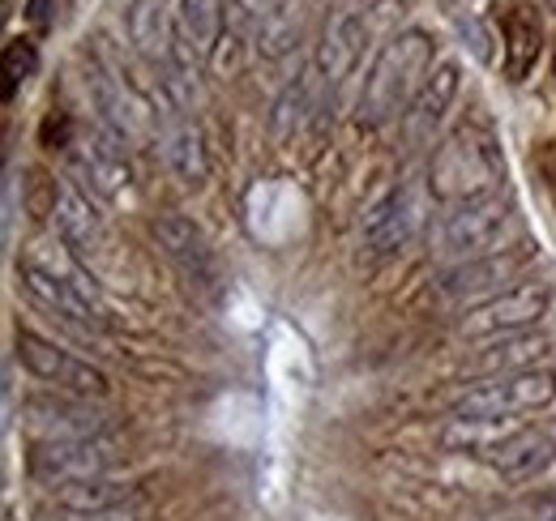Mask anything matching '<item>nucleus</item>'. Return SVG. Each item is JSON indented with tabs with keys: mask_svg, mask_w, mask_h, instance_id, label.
<instances>
[{
	"mask_svg": "<svg viewBox=\"0 0 556 521\" xmlns=\"http://www.w3.org/2000/svg\"><path fill=\"white\" fill-rule=\"evenodd\" d=\"M317 81H321V73L313 65V68H304V73L278 94L275 116H270L278 141H291L295 132L304 129V120H308V112H313V99H317Z\"/></svg>",
	"mask_w": 556,
	"mask_h": 521,
	"instance_id": "nucleus-24",
	"label": "nucleus"
},
{
	"mask_svg": "<svg viewBox=\"0 0 556 521\" xmlns=\"http://www.w3.org/2000/svg\"><path fill=\"white\" fill-rule=\"evenodd\" d=\"M176 26L202 61H214V48L223 43V0H176Z\"/></svg>",
	"mask_w": 556,
	"mask_h": 521,
	"instance_id": "nucleus-23",
	"label": "nucleus"
},
{
	"mask_svg": "<svg viewBox=\"0 0 556 521\" xmlns=\"http://www.w3.org/2000/svg\"><path fill=\"white\" fill-rule=\"evenodd\" d=\"M81 86L90 94V107H94L103 132H112L116 141H146L150 137V125H154L159 112H150L154 103L141 94L138 81H129L103 61L86 56L81 61Z\"/></svg>",
	"mask_w": 556,
	"mask_h": 521,
	"instance_id": "nucleus-4",
	"label": "nucleus"
},
{
	"mask_svg": "<svg viewBox=\"0 0 556 521\" xmlns=\"http://www.w3.org/2000/svg\"><path fill=\"white\" fill-rule=\"evenodd\" d=\"M17 278H22V287L52 313V317H65L70 326L86 329V333H99V329H108V308H99L81 287H73L65 278H56V274H48L43 265H35V260H17Z\"/></svg>",
	"mask_w": 556,
	"mask_h": 521,
	"instance_id": "nucleus-12",
	"label": "nucleus"
},
{
	"mask_svg": "<svg viewBox=\"0 0 556 521\" xmlns=\"http://www.w3.org/2000/svg\"><path fill=\"white\" fill-rule=\"evenodd\" d=\"M454 26H458V35H463V43H467V48H471V52H476V61H492V48H488V43H492V39H488V30L484 26H480V22H476V17H471V13H458V17H454Z\"/></svg>",
	"mask_w": 556,
	"mask_h": 521,
	"instance_id": "nucleus-27",
	"label": "nucleus"
},
{
	"mask_svg": "<svg viewBox=\"0 0 556 521\" xmlns=\"http://www.w3.org/2000/svg\"><path fill=\"white\" fill-rule=\"evenodd\" d=\"M514 236H518V209L496 193V196H484V201H471V205H458L454 214H445L441 227L432 231V253L463 265V260L501 253Z\"/></svg>",
	"mask_w": 556,
	"mask_h": 521,
	"instance_id": "nucleus-3",
	"label": "nucleus"
},
{
	"mask_svg": "<svg viewBox=\"0 0 556 521\" xmlns=\"http://www.w3.org/2000/svg\"><path fill=\"white\" fill-rule=\"evenodd\" d=\"M553 308V295L548 287H518V291H505L496 300H484L480 308H471L463 321H458V333L467 338H509V333H522L527 326H535L540 317H548Z\"/></svg>",
	"mask_w": 556,
	"mask_h": 521,
	"instance_id": "nucleus-11",
	"label": "nucleus"
},
{
	"mask_svg": "<svg viewBox=\"0 0 556 521\" xmlns=\"http://www.w3.org/2000/svg\"><path fill=\"white\" fill-rule=\"evenodd\" d=\"M121 461L116 441L94 436V441H39L26 470L39 487H61V483H81V479H103Z\"/></svg>",
	"mask_w": 556,
	"mask_h": 521,
	"instance_id": "nucleus-6",
	"label": "nucleus"
},
{
	"mask_svg": "<svg viewBox=\"0 0 556 521\" xmlns=\"http://www.w3.org/2000/svg\"><path fill=\"white\" fill-rule=\"evenodd\" d=\"M505 180V158L496 150V141L484 129H458L450 132L437 154H432V167H428V189L437 201L445 205H471V201H484L496 196Z\"/></svg>",
	"mask_w": 556,
	"mask_h": 521,
	"instance_id": "nucleus-2",
	"label": "nucleus"
},
{
	"mask_svg": "<svg viewBox=\"0 0 556 521\" xmlns=\"http://www.w3.org/2000/svg\"><path fill=\"white\" fill-rule=\"evenodd\" d=\"M13 355H17V364H22L39 385H48V390L73 393V397H108V390H112L108 377H103L94 364L77 359L65 346H56V342H48V338H39V333H30V329H17Z\"/></svg>",
	"mask_w": 556,
	"mask_h": 521,
	"instance_id": "nucleus-5",
	"label": "nucleus"
},
{
	"mask_svg": "<svg viewBox=\"0 0 556 521\" xmlns=\"http://www.w3.org/2000/svg\"><path fill=\"white\" fill-rule=\"evenodd\" d=\"M48 496H52L56 509H65V513H108V509L134 505V487H129L125 479H112V474L48 487Z\"/></svg>",
	"mask_w": 556,
	"mask_h": 521,
	"instance_id": "nucleus-21",
	"label": "nucleus"
},
{
	"mask_svg": "<svg viewBox=\"0 0 556 521\" xmlns=\"http://www.w3.org/2000/svg\"><path fill=\"white\" fill-rule=\"evenodd\" d=\"M121 141L112 132H94V137H77L70 150V171L77 180V189L90 196V201H103V205H116L129 196V163L125 154L116 150Z\"/></svg>",
	"mask_w": 556,
	"mask_h": 521,
	"instance_id": "nucleus-8",
	"label": "nucleus"
},
{
	"mask_svg": "<svg viewBox=\"0 0 556 521\" xmlns=\"http://www.w3.org/2000/svg\"><path fill=\"white\" fill-rule=\"evenodd\" d=\"M35 68H39V52H35V43H30V39H9V43H4V77H9L4 99H13V94H17V86L35 77Z\"/></svg>",
	"mask_w": 556,
	"mask_h": 521,
	"instance_id": "nucleus-26",
	"label": "nucleus"
},
{
	"mask_svg": "<svg viewBox=\"0 0 556 521\" xmlns=\"http://www.w3.org/2000/svg\"><path fill=\"white\" fill-rule=\"evenodd\" d=\"M52 218H56L61 240H65L86 265L94 257H103V249H108L103 214L90 205V196L81 193L77 185H52Z\"/></svg>",
	"mask_w": 556,
	"mask_h": 521,
	"instance_id": "nucleus-15",
	"label": "nucleus"
},
{
	"mask_svg": "<svg viewBox=\"0 0 556 521\" xmlns=\"http://www.w3.org/2000/svg\"><path fill=\"white\" fill-rule=\"evenodd\" d=\"M518 436H522V423L514 415H458L441 428L437 441L450 454H501Z\"/></svg>",
	"mask_w": 556,
	"mask_h": 521,
	"instance_id": "nucleus-16",
	"label": "nucleus"
},
{
	"mask_svg": "<svg viewBox=\"0 0 556 521\" xmlns=\"http://www.w3.org/2000/svg\"><path fill=\"white\" fill-rule=\"evenodd\" d=\"M39 141L48 145V150H70L73 141V120L65 116V112H52L48 120H43V132H39Z\"/></svg>",
	"mask_w": 556,
	"mask_h": 521,
	"instance_id": "nucleus-28",
	"label": "nucleus"
},
{
	"mask_svg": "<svg viewBox=\"0 0 556 521\" xmlns=\"http://www.w3.org/2000/svg\"><path fill=\"white\" fill-rule=\"evenodd\" d=\"M154 240H159L163 257L180 269V278H185L198 295H206V300L218 295L223 274H218V260H214L210 240L202 236V227H198L193 218H185V214H159V218H154Z\"/></svg>",
	"mask_w": 556,
	"mask_h": 521,
	"instance_id": "nucleus-9",
	"label": "nucleus"
},
{
	"mask_svg": "<svg viewBox=\"0 0 556 521\" xmlns=\"http://www.w3.org/2000/svg\"><path fill=\"white\" fill-rule=\"evenodd\" d=\"M454 94H458V65L454 61H441V65L428 73L424 90H419L412 112H407V141L412 145H428L432 141V132H437V125L445 120V112L454 103Z\"/></svg>",
	"mask_w": 556,
	"mask_h": 521,
	"instance_id": "nucleus-17",
	"label": "nucleus"
},
{
	"mask_svg": "<svg viewBox=\"0 0 556 521\" xmlns=\"http://www.w3.org/2000/svg\"><path fill=\"white\" fill-rule=\"evenodd\" d=\"M22 428L39 441H94L108 432V415L90 406V397L52 390L22 402Z\"/></svg>",
	"mask_w": 556,
	"mask_h": 521,
	"instance_id": "nucleus-7",
	"label": "nucleus"
},
{
	"mask_svg": "<svg viewBox=\"0 0 556 521\" xmlns=\"http://www.w3.org/2000/svg\"><path fill=\"white\" fill-rule=\"evenodd\" d=\"M159 145H163V163H167V171L176 180H185V185H202L206 180L210 163L206 145H202V129L189 116H167Z\"/></svg>",
	"mask_w": 556,
	"mask_h": 521,
	"instance_id": "nucleus-18",
	"label": "nucleus"
},
{
	"mask_svg": "<svg viewBox=\"0 0 556 521\" xmlns=\"http://www.w3.org/2000/svg\"><path fill=\"white\" fill-rule=\"evenodd\" d=\"M527 265V253L518 249H501V253H488V257L463 260L454 265L445 278H441V300L450 304H471V300H496L505 282L518 278V269Z\"/></svg>",
	"mask_w": 556,
	"mask_h": 521,
	"instance_id": "nucleus-13",
	"label": "nucleus"
},
{
	"mask_svg": "<svg viewBox=\"0 0 556 521\" xmlns=\"http://www.w3.org/2000/svg\"><path fill=\"white\" fill-rule=\"evenodd\" d=\"M56 17H61L56 0H26V22H30L39 35H48V30L56 26Z\"/></svg>",
	"mask_w": 556,
	"mask_h": 521,
	"instance_id": "nucleus-29",
	"label": "nucleus"
},
{
	"mask_svg": "<svg viewBox=\"0 0 556 521\" xmlns=\"http://www.w3.org/2000/svg\"><path fill=\"white\" fill-rule=\"evenodd\" d=\"M432 35L428 30H399L381 43V52L372 56V65L359 81L355 94V120L359 125H386L394 120L407 103H416L424 90L428 73H432Z\"/></svg>",
	"mask_w": 556,
	"mask_h": 521,
	"instance_id": "nucleus-1",
	"label": "nucleus"
},
{
	"mask_svg": "<svg viewBox=\"0 0 556 521\" xmlns=\"http://www.w3.org/2000/svg\"><path fill=\"white\" fill-rule=\"evenodd\" d=\"M556 461V445L553 436L544 432H522L518 441H509L501 454H492V470L509 483H527L535 474H544L548 466Z\"/></svg>",
	"mask_w": 556,
	"mask_h": 521,
	"instance_id": "nucleus-22",
	"label": "nucleus"
},
{
	"mask_svg": "<svg viewBox=\"0 0 556 521\" xmlns=\"http://www.w3.org/2000/svg\"><path fill=\"white\" fill-rule=\"evenodd\" d=\"M419 223V205L407 185L399 189H386L368 209H364V223H359V236L368 244V253L386 257V253H399L412 236H416Z\"/></svg>",
	"mask_w": 556,
	"mask_h": 521,
	"instance_id": "nucleus-14",
	"label": "nucleus"
},
{
	"mask_svg": "<svg viewBox=\"0 0 556 521\" xmlns=\"http://www.w3.org/2000/svg\"><path fill=\"white\" fill-rule=\"evenodd\" d=\"M282 17H287V0H231L236 39H262Z\"/></svg>",
	"mask_w": 556,
	"mask_h": 521,
	"instance_id": "nucleus-25",
	"label": "nucleus"
},
{
	"mask_svg": "<svg viewBox=\"0 0 556 521\" xmlns=\"http://www.w3.org/2000/svg\"><path fill=\"white\" fill-rule=\"evenodd\" d=\"M70 521H146L141 505H121V509H108V513H70Z\"/></svg>",
	"mask_w": 556,
	"mask_h": 521,
	"instance_id": "nucleus-30",
	"label": "nucleus"
},
{
	"mask_svg": "<svg viewBox=\"0 0 556 521\" xmlns=\"http://www.w3.org/2000/svg\"><path fill=\"white\" fill-rule=\"evenodd\" d=\"M540 52H544L540 13L531 4H514L505 13V73H509V81H527V73L535 68Z\"/></svg>",
	"mask_w": 556,
	"mask_h": 521,
	"instance_id": "nucleus-19",
	"label": "nucleus"
},
{
	"mask_svg": "<svg viewBox=\"0 0 556 521\" xmlns=\"http://www.w3.org/2000/svg\"><path fill=\"white\" fill-rule=\"evenodd\" d=\"M553 397H556L553 368H527V372L488 377L480 390L463 393L458 415H522V410L548 406Z\"/></svg>",
	"mask_w": 556,
	"mask_h": 521,
	"instance_id": "nucleus-10",
	"label": "nucleus"
},
{
	"mask_svg": "<svg viewBox=\"0 0 556 521\" xmlns=\"http://www.w3.org/2000/svg\"><path fill=\"white\" fill-rule=\"evenodd\" d=\"M553 342L548 338H535V333H509V338H492L484 351L471 359V372H484V377H505V372H527L535 368L540 359H548Z\"/></svg>",
	"mask_w": 556,
	"mask_h": 521,
	"instance_id": "nucleus-20",
	"label": "nucleus"
}]
</instances>
